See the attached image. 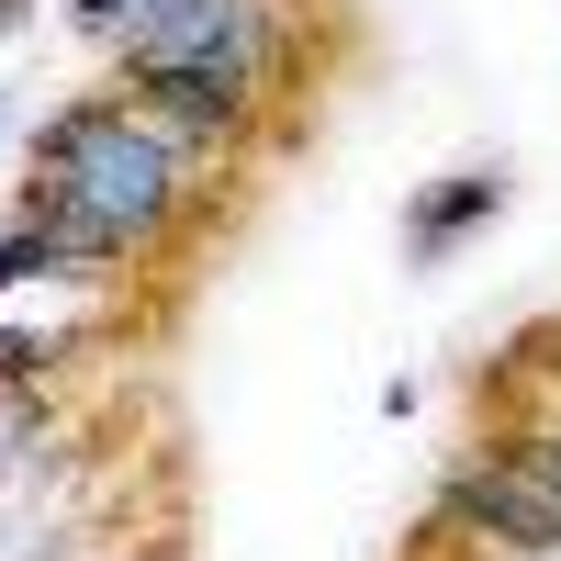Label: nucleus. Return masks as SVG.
<instances>
[{"instance_id":"1","label":"nucleus","mask_w":561,"mask_h":561,"mask_svg":"<svg viewBox=\"0 0 561 561\" xmlns=\"http://www.w3.org/2000/svg\"><path fill=\"white\" fill-rule=\"evenodd\" d=\"M180 192V147L158 124H135L124 102H90L45 124V225L68 237V259H113L135 248Z\"/></svg>"},{"instance_id":"2","label":"nucleus","mask_w":561,"mask_h":561,"mask_svg":"<svg viewBox=\"0 0 561 561\" xmlns=\"http://www.w3.org/2000/svg\"><path fill=\"white\" fill-rule=\"evenodd\" d=\"M124 45H135V79H158V68H248L259 57V12L248 0H147V23Z\"/></svg>"},{"instance_id":"3","label":"nucleus","mask_w":561,"mask_h":561,"mask_svg":"<svg viewBox=\"0 0 561 561\" xmlns=\"http://www.w3.org/2000/svg\"><path fill=\"white\" fill-rule=\"evenodd\" d=\"M449 517H472L483 539H517V550H561V483L539 472V449H517V460H494V472H460Z\"/></svg>"},{"instance_id":"4","label":"nucleus","mask_w":561,"mask_h":561,"mask_svg":"<svg viewBox=\"0 0 561 561\" xmlns=\"http://www.w3.org/2000/svg\"><path fill=\"white\" fill-rule=\"evenodd\" d=\"M158 113H180V124H237L248 113V68H158V79H135Z\"/></svg>"},{"instance_id":"5","label":"nucleus","mask_w":561,"mask_h":561,"mask_svg":"<svg viewBox=\"0 0 561 561\" xmlns=\"http://www.w3.org/2000/svg\"><path fill=\"white\" fill-rule=\"evenodd\" d=\"M494 192H505L494 169H472V180H449V192H438L427 214H415V248L438 259V248H449V237H460V225H472V214H494Z\"/></svg>"},{"instance_id":"6","label":"nucleus","mask_w":561,"mask_h":561,"mask_svg":"<svg viewBox=\"0 0 561 561\" xmlns=\"http://www.w3.org/2000/svg\"><path fill=\"white\" fill-rule=\"evenodd\" d=\"M68 12H79V23H90V34H113V45H124V34H135V23H147V0H68Z\"/></svg>"},{"instance_id":"7","label":"nucleus","mask_w":561,"mask_h":561,"mask_svg":"<svg viewBox=\"0 0 561 561\" xmlns=\"http://www.w3.org/2000/svg\"><path fill=\"white\" fill-rule=\"evenodd\" d=\"M0 23H12V0H0Z\"/></svg>"}]
</instances>
